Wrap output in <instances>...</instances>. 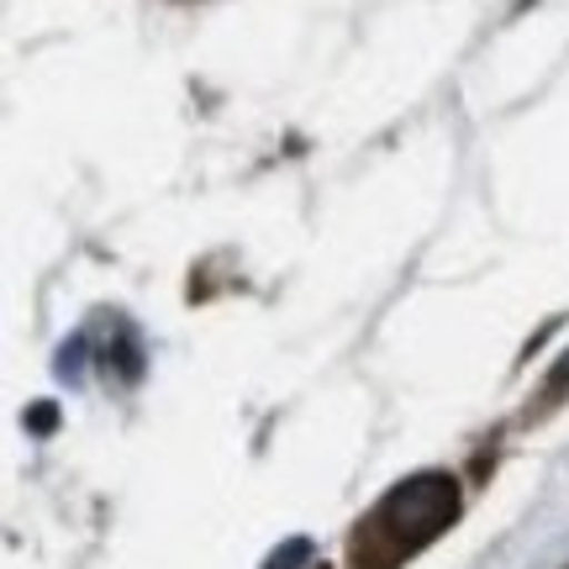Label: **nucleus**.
<instances>
[{"mask_svg":"<svg viewBox=\"0 0 569 569\" xmlns=\"http://www.w3.org/2000/svg\"><path fill=\"white\" fill-rule=\"evenodd\" d=\"M453 517H459V490H453V480H448V475H411V480H401V486L386 496L380 532L390 538V549L401 559V553L432 543Z\"/></svg>","mask_w":569,"mask_h":569,"instance_id":"f257e3e1","label":"nucleus"},{"mask_svg":"<svg viewBox=\"0 0 569 569\" xmlns=\"http://www.w3.org/2000/svg\"><path fill=\"white\" fill-rule=\"evenodd\" d=\"M306 553H311V543H306V538H290L284 549L269 553V565H264V569H301V565H306Z\"/></svg>","mask_w":569,"mask_h":569,"instance_id":"f03ea898","label":"nucleus"},{"mask_svg":"<svg viewBox=\"0 0 569 569\" xmlns=\"http://www.w3.org/2000/svg\"><path fill=\"white\" fill-rule=\"evenodd\" d=\"M53 422H59V411L48 407V401H38V407L27 411V427H32V432H53Z\"/></svg>","mask_w":569,"mask_h":569,"instance_id":"7ed1b4c3","label":"nucleus"},{"mask_svg":"<svg viewBox=\"0 0 569 569\" xmlns=\"http://www.w3.org/2000/svg\"><path fill=\"white\" fill-rule=\"evenodd\" d=\"M559 386H569V359H565V365H559Z\"/></svg>","mask_w":569,"mask_h":569,"instance_id":"20e7f679","label":"nucleus"}]
</instances>
